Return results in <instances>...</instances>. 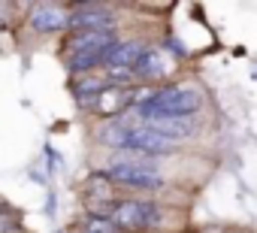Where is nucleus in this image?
Masks as SVG:
<instances>
[{
    "label": "nucleus",
    "mask_w": 257,
    "mask_h": 233,
    "mask_svg": "<svg viewBox=\"0 0 257 233\" xmlns=\"http://www.w3.org/2000/svg\"><path fill=\"white\" fill-rule=\"evenodd\" d=\"M203 106V94L194 85H170L161 91H152V97L137 109L140 119H158V115H167V119H191L194 112H200Z\"/></svg>",
    "instance_id": "nucleus-1"
},
{
    "label": "nucleus",
    "mask_w": 257,
    "mask_h": 233,
    "mask_svg": "<svg viewBox=\"0 0 257 233\" xmlns=\"http://www.w3.org/2000/svg\"><path fill=\"white\" fill-rule=\"evenodd\" d=\"M118 230H152L164 221V212L155 203H143V200H118L109 206L106 215Z\"/></svg>",
    "instance_id": "nucleus-2"
},
{
    "label": "nucleus",
    "mask_w": 257,
    "mask_h": 233,
    "mask_svg": "<svg viewBox=\"0 0 257 233\" xmlns=\"http://www.w3.org/2000/svg\"><path fill=\"white\" fill-rule=\"evenodd\" d=\"M106 182H118L127 188H140V191H158L164 185V176L158 173L155 164H124V161H112L103 170Z\"/></svg>",
    "instance_id": "nucleus-3"
},
{
    "label": "nucleus",
    "mask_w": 257,
    "mask_h": 233,
    "mask_svg": "<svg viewBox=\"0 0 257 233\" xmlns=\"http://www.w3.org/2000/svg\"><path fill=\"white\" fill-rule=\"evenodd\" d=\"M115 19L106 7L97 4H82L73 10V16H67V28L73 31H112Z\"/></svg>",
    "instance_id": "nucleus-4"
},
{
    "label": "nucleus",
    "mask_w": 257,
    "mask_h": 233,
    "mask_svg": "<svg viewBox=\"0 0 257 233\" xmlns=\"http://www.w3.org/2000/svg\"><path fill=\"white\" fill-rule=\"evenodd\" d=\"M170 70H173V58H170L164 49L152 46V49H146V52L140 55V61H137V67H134L131 73H134V79L155 82V79H164Z\"/></svg>",
    "instance_id": "nucleus-5"
},
{
    "label": "nucleus",
    "mask_w": 257,
    "mask_h": 233,
    "mask_svg": "<svg viewBox=\"0 0 257 233\" xmlns=\"http://www.w3.org/2000/svg\"><path fill=\"white\" fill-rule=\"evenodd\" d=\"M140 122L170 143L194 137V119H167V115H158V119H140Z\"/></svg>",
    "instance_id": "nucleus-6"
},
{
    "label": "nucleus",
    "mask_w": 257,
    "mask_h": 233,
    "mask_svg": "<svg viewBox=\"0 0 257 233\" xmlns=\"http://www.w3.org/2000/svg\"><path fill=\"white\" fill-rule=\"evenodd\" d=\"M112 46H115L112 31H76L67 43L70 55H76V52H109Z\"/></svg>",
    "instance_id": "nucleus-7"
},
{
    "label": "nucleus",
    "mask_w": 257,
    "mask_h": 233,
    "mask_svg": "<svg viewBox=\"0 0 257 233\" xmlns=\"http://www.w3.org/2000/svg\"><path fill=\"white\" fill-rule=\"evenodd\" d=\"M146 52V46L140 40H127V43H115L109 52H106V70H134L140 55Z\"/></svg>",
    "instance_id": "nucleus-8"
},
{
    "label": "nucleus",
    "mask_w": 257,
    "mask_h": 233,
    "mask_svg": "<svg viewBox=\"0 0 257 233\" xmlns=\"http://www.w3.org/2000/svg\"><path fill=\"white\" fill-rule=\"evenodd\" d=\"M134 103V88H115V85H106L97 100H94V109L100 115H118L121 109H127Z\"/></svg>",
    "instance_id": "nucleus-9"
},
{
    "label": "nucleus",
    "mask_w": 257,
    "mask_h": 233,
    "mask_svg": "<svg viewBox=\"0 0 257 233\" xmlns=\"http://www.w3.org/2000/svg\"><path fill=\"white\" fill-rule=\"evenodd\" d=\"M31 28L40 31V34L64 31V28H67V13H64L61 7H52V4H40V7L31 13Z\"/></svg>",
    "instance_id": "nucleus-10"
},
{
    "label": "nucleus",
    "mask_w": 257,
    "mask_h": 233,
    "mask_svg": "<svg viewBox=\"0 0 257 233\" xmlns=\"http://www.w3.org/2000/svg\"><path fill=\"white\" fill-rule=\"evenodd\" d=\"M131 119H118V122H109L100 134H97V140L103 143V146H109V149H124V143H127V131H131Z\"/></svg>",
    "instance_id": "nucleus-11"
},
{
    "label": "nucleus",
    "mask_w": 257,
    "mask_h": 233,
    "mask_svg": "<svg viewBox=\"0 0 257 233\" xmlns=\"http://www.w3.org/2000/svg\"><path fill=\"white\" fill-rule=\"evenodd\" d=\"M85 233H121L106 215H88L85 218Z\"/></svg>",
    "instance_id": "nucleus-12"
},
{
    "label": "nucleus",
    "mask_w": 257,
    "mask_h": 233,
    "mask_svg": "<svg viewBox=\"0 0 257 233\" xmlns=\"http://www.w3.org/2000/svg\"><path fill=\"white\" fill-rule=\"evenodd\" d=\"M16 224V212H0V233H10Z\"/></svg>",
    "instance_id": "nucleus-13"
},
{
    "label": "nucleus",
    "mask_w": 257,
    "mask_h": 233,
    "mask_svg": "<svg viewBox=\"0 0 257 233\" xmlns=\"http://www.w3.org/2000/svg\"><path fill=\"white\" fill-rule=\"evenodd\" d=\"M167 49H170V52H173L176 58H188V49H185V46H182V43H179L176 37H170V40H167Z\"/></svg>",
    "instance_id": "nucleus-14"
}]
</instances>
